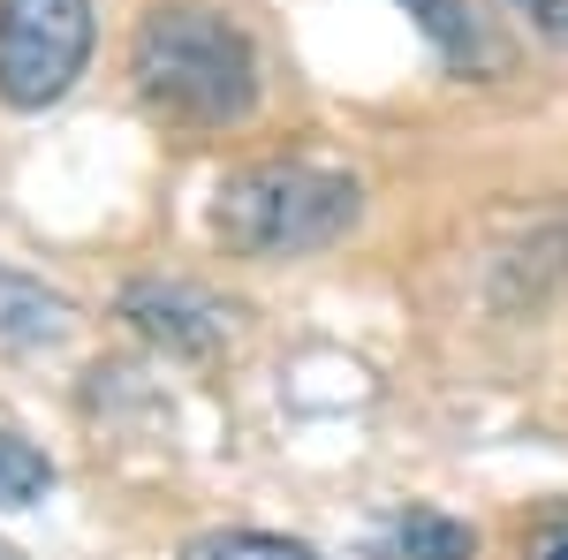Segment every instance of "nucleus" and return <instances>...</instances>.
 <instances>
[{"label": "nucleus", "instance_id": "9", "mask_svg": "<svg viewBox=\"0 0 568 560\" xmlns=\"http://www.w3.org/2000/svg\"><path fill=\"white\" fill-rule=\"evenodd\" d=\"M45 492H53V462H45L23 431L0 425V508H39Z\"/></svg>", "mask_w": 568, "mask_h": 560}, {"label": "nucleus", "instance_id": "2", "mask_svg": "<svg viewBox=\"0 0 568 560\" xmlns=\"http://www.w3.org/2000/svg\"><path fill=\"white\" fill-rule=\"evenodd\" d=\"M364 213V182L318 160H258L213 190V243L227 258H311Z\"/></svg>", "mask_w": 568, "mask_h": 560}, {"label": "nucleus", "instance_id": "1", "mask_svg": "<svg viewBox=\"0 0 568 560\" xmlns=\"http://www.w3.org/2000/svg\"><path fill=\"white\" fill-rule=\"evenodd\" d=\"M130 84L136 99L175 130H235L258 106V45L220 8L168 0L136 23L130 39Z\"/></svg>", "mask_w": 568, "mask_h": 560}, {"label": "nucleus", "instance_id": "3", "mask_svg": "<svg viewBox=\"0 0 568 560\" xmlns=\"http://www.w3.org/2000/svg\"><path fill=\"white\" fill-rule=\"evenodd\" d=\"M99 16L91 0H0V106L45 114L84 77Z\"/></svg>", "mask_w": 568, "mask_h": 560}, {"label": "nucleus", "instance_id": "8", "mask_svg": "<svg viewBox=\"0 0 568 560\" xmlns=\"http://www.w3.org/2000/svg\"><path fill=\"white\" fill-rule=\"evenodd\" d=\"M182 560H318L304 538H273V530H197Z\"/></svg>", "mask_w": 568, "mask_h": 560}, {"label": "nucleus", "instance_id": "6", "mask_svg": "<svg viewBox=\"0 0 568 560\" xmlns=\"http://www.w3.org/2000/svg\"><path fill=\"white\" fill-rule=\"evenodd\" d=\"M69 334H77V303L16 265H0V348L31 356V348H61Z\"/></svg>", "mask_w": 568, "mask_h": 560}, {"label": "nucleus", "instance_id": "5", "mask_svg": "<svg viewBox=\"0 0 568 560\" xmlns=\"http://www.w3.org/2000/svg\"><path fill=\"white\" fill-rule=\"evenodd\" d=\"M394 8L433 39L447 77H500L508 69V45L493 39V23H485L470 0H394Z\"/></svg>", "mask_w": 568, "mask_h": 560}, {"label": "nucleus", "instance_id": "10", "mask_svg": "<svg viewBox=\"0 0 568 560\" xmlns=\"http://www.w3.org/2000/svg\"><path fill=\"white\" fill-rule=\"evenodd\" d=\"M516 16H524L530 31H546V39H568V0H508Z\"/></svg>", "mask_w": 568, "mask_h": 560}, {"label": "nucleus", "instance_id": "7", "mask_svg": "<svg viewBox=\"0 0 568 560\" xmlns=\"http://www.w3.org/2000/svg\"><path fill=\"white\" fill-rule=\"evenodd\" d=\"M470 553H478V530L463 516H439V508H402L372 538V560H470Z\"/></svg>", "mask_w": 568, "mask_h": 560}, {"label": "nucleus", "instance_id": "4", "mask_svg": "<svg viewBox=\"0 0 568 560\" xmlns=\"http://www.w3.org/2000/svg\"><path fill=\"white\" fill-rule=\"evenodd\" d=\"M122 318L152 348H168V356H213L235 334V310L220 296H205L197 281H130L122 288Z\"/></svg>", "mask_w": 568, "mask_h": 560}, {"label": "nucleus", "instance_id": "11", "mask_svg": "<svg viewBox=\"0 0 568 560\" xmlns=\"http://www.w3.org/2000/svg\"><path fill=\"white\" fill-rule=\"evenodd\" d=\"M524 560H568V516L538 522V538L524 546Z\"/></svg>", "mask_w": 568, "mask_h": 560}]
</instances>
